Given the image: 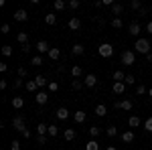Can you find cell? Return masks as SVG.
Here are the masks:
<instances>
[{"label": "cell", "instance_id": "5", "mask_svg": "<svg viewBox=\"0 0 152 150\" xmlns=\"http://www.w3.org/2000/svg\"><path fill=\"white\" fill-rule=\"evenodd\" d=\"M14 20L16 23H26L28 20V12L24 10V8H18V10L14 12Z\"/></svg>", "mask_w": 152, "mask_h": 150}, {"label": "cell", "instance_id": "12", "mask_svg": "<svg viewBox=\"0 0 152 150\" xmlns=\"http://www.w3.org/2000/svg\"><path fill=\"white\" fill-rule=\"evenodd\" d=\"M85 118H87V114H85L83 110H77V112L73 114V122H75V124H83V122H85Z\"/></svg>", "mask_w": 152, "mask_h": 150}, {"label": "cell", "instance_id": "18", "mask_svg": "<svg viewBox=\"0 0 152 150\" xmlns=\"http://www.w3.org/2000/svg\"><path fill=\"white\" fill-rule=\"evenodd\" d=\"M16 41H18L20 45H28V33H26V31H20V33L16 35Z\"/></svg>", "mask_w": 152, "mask_h": 150}, {"label": "cell", "instance_id": "49", "mask_svg": "<svg viewBox=\"0 0 152 150\" xmlns=\"http://www.w3.org/2000/svg\"><path fill=\"white\" fill-rule=\"evenodd\" d=\"M18 77H26V69H24V67H18Z\"/></svg>", "mask_w": 152, "mask_h": 150}, {"label": "cell", "instance_id": "50", "mask_svg": "<svg viewBox=\"0 0 152 150\" xmlns=\"http://www.w3.org/2000/svg\"><path fill=\"white\" fill-rule=\"evenodd\" d=\"M6 87H8V81H6V79H0V89H2V91H4V89H6Z\"/></svg>", "mask_w": 152, "mask_h": 150}, {"label": "cell", "instance_id": "23", "mask_svg": "<svg viewBox=\"0 0 152 150\" xmlns=\"http://www.w3.org/2000/svg\"><path fill=\"white\" fill-rule=\"evenodd\" d=\"M24 89H26L28 93H35L37 89H39V85L35 83V79H33V81H26V83H24Z\"/></svg>", "mask_w": 152, "mask_h": 150}, {"label": "cell", "instance_id": "34", "mask_svg": "<svg viewBox=\"0 0 152 150\" xmlns=\"http://www.w3.org/2000/svg\"><path fill=\"white\" fill-rule=\"evenodd\" d=\"M49 136H53V138L59 136V126L57 124H51V126H49Z\"/></svg>", "mask_w": 152, "mask_h": 150}, {"label": "cell", "instance_id": "38", "mask_svg": "<svg viewBox=\"0 0 152 150\" xmlns=\"http://www.w3.org/2000/svg\"><path fill=\"white\" fill-rule=\"evenodd\" d=\"M67 6H69L71 10H77V8L81 6V2H79V0H69V2H67Z\"/></svg>", "mask_w": 152, "mask_h": 150}, {"label": "cell", "instance_id": "42", "mask_svg": "<svg viewBox=\"0 0 152 150\" xmlns=\"http://www.w3.org/2000/svg\"><path fill=\"white\" fill-rule=\"evenodd\" d=\"M12 87H24V79L23 77H16V79L12 81Z\"/></svg>", "mask_w": 152, "mask_h": 150}, {"label": "cell", "instance_id": "53", "mask_svg": "<svg viewBox=\"0 0 152 150\" xmlns=\"http://www.w3.org/2000/svg\"><path fill=\"white\" fill-rule=\"evenodd\" d=\"M104 4H102V0H97V2H94V8H102Z\"/></svg>", "mask_w": 152, "mask_h": 150}, {"label": "cell", "instance_id": "33", "mask_svg": "<svg viewBox=\"0 0 152 150\" xmlns=\"http://www.w3.org/2000/svg\"><path fill=\"white\" fill-rule=\"evenodd\" d=\"M71 87H73L75 91H81L83 87H85V83H83L81 79H75V81H73V83H71Z\"/></svg>", "mask_w": 152, "mask_h": 150}, {"label": "cell", "instance_id": "54", "mask_svg": "<svg viewBox=\"0 0 152 150\" xmlns=\"http://www.w3.org/2000/svg\"><path fill=\"white\" fill-rule=\"evenodd\" d=\"M146 31H148V33H150V35H152V20H150V23H148V24H146Z\"/></svg>", "mask_w": 152, "mask_h": 150}, {"label": "cell", "instance_id": "22", "mask_svg": "<svg viewBox=\"0 0 152 150\" xmlns=\"http://www.w3.org/2000/svg\"><path fill=\"white\" fill-rule=\"evenodd\" d=\"M132 108H134L132 100H122V102H120V110H124V112H130Z\"/></svg>", "mask_w": 152, "mask_h": 150}, {"label": "cell", "instance_id": "6", "mask_svg": "<svg viewBox=\"0 0 152 150\" xmlns=\"http://www.w3.org/2000/svg\"><path fill=\"white\" fill-rule=\"evenodd\" d=\"M35 51H37V53H41V55H45V53L51 51V47H49L47 41H39V43L35 45Z\"/></svg>", "mask_w": 152, "mask_h": 150}, {"label": "cell", "instance_id": "48", "mask_svg": "<svg viewBox=\"0 0 152 150\" xmlns=\"http://www.w3.org/2000/svg\"><path fill=\"white\" fill-rule=\"evenodd\" d=\"M37 142H39L41 146H45V144H47V136H37Z\"/></svg>", "mask_w": 152, "mask_h": 150}, {"label": "cell", "instance_id": "46", "mask_svg": "<svg viewBox=\"0 0 152 150\" xmlns=\"http://www.w3.org/2000/svg\"><path fill=\"white\" fill-rule=\"evenodd\" d=\"M0 33H2V35H8V33H10V24H2V26H0Z\"/></svg>", "mask_w": 152, "mask_h": 150}, {"label": "cell", "instance_id": "4", "mask_svg": "<svg viewBox=\"0 0 152 150\" xmlns=\"http://www.w3.org/2000/svg\"><path fill=\"white\" fill-rule=\"evenodd\" d=\"M134 61H136L134 51H124V53H122V63H124V65H134Z\"/></svg>", "mask_w": 152, "mask_h": 150}, {"label": "cell", "instance_id": "47", "mask_svg": "<svg viewBox=\"0 0 152 150\" xmlns=\"http://www.w3.org/2000/svg\"><path fill=\"white\" fill-rule=\"evenodd\" d=\"M10 150H20V142H18V140H12Z\"/></svg>", "mask_w": 152, "mask_h": 150}, {"label": "cell", "instance_id": "36", "mask_svg": "<svg viewBox=\"0 0 152 150\" xmlns=\"http://www.w3.org/2000/svg\"><path fill=\"white\" fill-rule=\"evenodd\" d=\"M87 132H89V136H91V140H95V136H99V132H102V130H99L97 126H91L89 130H87Z\"/></svg>", "mask_w": 152, "mask_h": 150}, {"label": "cell", "instance_id": "56", "mask_svg": "<svg viewBox=\"0 0 152 150\" xmlns=\"http://www.w3.org/2000/svg\"><path fill=\"white\" fill-rule=\"evenodd\" d=\"M105 150H118V148H116V146H107Z\"/></svg>", "mask_w": 152, "mask_h": 150}, {"label": "cell", "instance_id": "7", "mask_svg": "<svg viewBox=\"0 0 152 150\" xmlns=\"http://www.w3.org/2000/svg\"><path fill=\"white\" fill-rule=\"evenodd\" d=\"M35 102L39 105H45L49 102V93L45 91V89H43V91H37V95H35Z\"/></svg>", "mask_w": 152, "mask_h": 150}, {"label": "cell", "instance_id": "40", "mask_svg": "<svg viewBox=\"0 0 152 150\" xmlns=\"http://www.w3.org/2000/svg\"><path fill=\"white\" fill-rule=\"evenodd\" d=\"M2 55H4V57H12V47L10 45H4V47H2Z\"/></svg>", "mask_w": 152, "mask_h": 150}, {"label": "cell", "instance_id": "52", "mask_svg": "<svg viewBox=\"0 0 152 150\" xmlns=\"http://www.w3.org/2000/svg\"><path fill=\"white\" fill-rule=\"evenodd\" d=\"M0 71H2V73L8 71V65H6V63H0Z\"/></svg>", "mask_w": 152, "mask_h": 150}, {"label": "cell", "instance_id": "44", "mask_svg": "<svg viewBox=\"0 0 152 150\" xmlns=\"http://www.w3.org/2000/svg\"><path fill=\"white\" fill-rule=\"evenodd\" d=\"M136 93H138V95H144V93H148L146 85H144V83H142V85H138V87H136Z\"/></svg>", "mask_w": 152, "mask_h": 150}, {"label": "cell", "instance_id": "2", "mask_svg": "<svg viewBox=\"0 0 152 150\" xmlns=\"http://www.w3.org/2000/svg\"><path fill=\"white\" fill-rule=\"evenodd\" d=\"M97 53H99V57H112L114 55V47L110 45V43H102V45L97 47Z\"/></svg>", "mask_w": 152, "mask_h": 150}, {"label": "cell", "instance_id": "14", "mask_svg": "<svg viewBox=\"0 0 152 150\" xmlns=\"http://www.w3.org/2000/svg\"><path fill=\"white\" fill-rule=\"evenodd\" d=\"M23 105H24V100L20 95H14V97H12V108H14V110H23Z\"/></svg>", "mask_w": 152, "mask_h": 150}, {"label": "cell", "instance_id": "35", "mask_svg": "<svg viewBox=\"0 0 152 150\" xmlns=\"http://www.w3.org/2000/svg\"><path fill=\"white\" fill-rule=\"evenodd\" d=\"M31 65H35V67H41V65H43V57H41V55H35V57L31 59Z\"/></svg>", "mask_w": 152, "mask_h": 150}, {"label": "cell", "instance_id": "8", "mask_svg": "<svg viewBox=\"0 0 152 150\" xmlns=\"http://www.w3.org/2000/svg\"><path fill=\"white\" fill-rule=\"evenodd\" d=\"M83 83H85V87H95L97 77H95L94 73H87V75H83Z\"/></svg>", "mask_w": 152, "mask_h": 150}, {"label": "cell", "instance_id": "21", "mask_svg": "<svg viewBox=\"0 0 152 150\" xmlns=\"http://www.w3.org/2000/svg\"><path fill=\"white\" fill-rule=\"evenodd\" d=\"M55 116H57V120H67V118H69V110H67V108H59Z\"/></svg>", "mask_w": 152, "mask_h": 150}, {"label": "cell", "instance_id": "28", "mask_svg": "<svg viewBox=\"0 0 152 150\" xmlns=\"http://www.w3.org/2000/svg\"><path fill=\"white\" fill-rule=\"evenodd\" d=\"M53 8H55V10H65V8H67V2H65V0H55V2H53Z\"/></svg>", "mask_w": 152, "mask_h": 150}, {"label": "cell", "instance_id": "37", "mask_svg": "<svg viewBox=\"0 0 152 150\" xmlns=\"http://www.w3.org/2000/svg\"><path fill=\"white\" fill-rule=\"evenodd\" d=\"M85 150H99V144H97L95 140H89V142L85 144Z\"/></svg>", "mask_w": 152, "mask_h": 150}, {"label": "cell", "instance_id": "16", "mask_svg": "<svg viewBox=\"0 0 152 150\" xmlns=\"http://www.w3.org/2000/svg\"><path fill=\"white\" fill-rule=\"evenodd\" d=\"M112 79L114 81H120V83H124V81H126V73H124V71H114V73H112Z\"/></svg>", "mask_w": 152, "mask_h": 150}, {"label": "cell", "instance_id": "25", "mask_svg": "<svg viewBox=\"0 0 152 150\" xmlns=\"http://www.w3.org/2000/svg\"><path fill=\"white\" fill-rule=\"evenodd\" d=\"M142 124V120L138 118V116H130V120H128V126L130 128H138Z\"/></svg>", "mask_w": 152, "mask_h": 150}, {"label": "cell", "instance_id": "32", "mask_svg": "<svg viewBox=\"0 0 152 150\" xmlns=\"http://www.w3.org/2000/svg\"><path fill=\"white\" fill-rule=\"evenodd\" d=\"M122 12H124V6H122V4H114V6H112V14H114V16H120V14H122Z\"/></svg>", "mask_w": 152, "mask_h": 150}, {"label": "cell", "instance_id": "9", "mask_svg": "<svg viewBox=\"0 0 152 150\" xmlns=\"http://www.w3.org/2000/svg\"><path fill=\"white\" fill-rule=\"evenodd\" d=\"M120 138H122L124 144H132L136 136H134V132H132V130H126V132H122V134H120Z\"/></svg>", "mask_w": 152, "mask_h": 150}, {"label": "cell", "instance_id": "41", "mask_svg": "<svg viewBox=\"0 0 152 150\" xmlns=\"http://www.w3.org/2000/svg\"><path fill=\"white\" fill-rule=\"evenodd\" d=\"M130 6H132L134 10H142V8H144V6H142V2H140V0H132V2H130Z\"/></svg>", "mask_w": 152, "mask_h": 150}, {"label": "cell", "instance_id": "59", "mask_svg": "<svg viewBox=\"0 0 152 150\" xmlns=\"http://www.w3.org/2000/svg\"><path fill=\"white\" fill-rule=\"evenodd\" d=\"M150 83H152V79H150Z\"/></svg>", "mask_w": 152, "mask_h": 150}, {"label": "cell", "instance_id": "19", "mask_svg": "<svg viewBox=\"0 0 152 150\" xmlns=\"http://www.w3.org/2000/svg\"><path fill=\"white\" fill-rule=\"evenodd\" d=\"M94 114L99 116V118H104V116L107 114V108H105L104 104H97V105H95V110H94Z\"/></svg>", "mask_w": 152, "mask_h": 150}, {"label": "cell", "instance_id": "15", "mask_svg": "<svg viewBox=\"0 0 152 150\" xmlns=\"http://www.w3.org/2000/svg\"><path fill=\"white\" fill-rule=\"evenodd\" d=\"M55 23H57V14H55V12H47V14H45V24L53 26Z\"/></svg>", "mask_w": 152, "mask_h": 150}, {"label": "cell", "instance_id": "31", "mask_svg": "<svg viewBox=\"0 0 152 150\" xmlns=\"http://www.w3.org/2000/svg\"><path fill=\"white\" fill-rule=\"evenodd\" d=\"M105 134H107V138H116L118 136V128L116 126H107L105 128Z\"/></svg>", "mask_w": 152, "mask_h": 150}, {"label": "cell", "instance_id": "29", "mask_svg": "<svg viewBox=\"0 0 152 150\" xmlns=\"http://www.w3.org/2000/svg\"><path fill=\"white\" fill-rule=\"evenodd\" d=\"M47 134H49V126H45V124L37 126V136H47Z\"/></svg>", "mask_w": 152, "mask_h": 150}, {"label": "cell", "instance_id": "45", "mask_svg": "<svg viewBox=\"0 0 152 150\" xmlns=\"http://www.w3.org/2000/svg\"><path fill=\"white\" fill-rule=\"evenodd\" d=\"M124 83H126V85H134V83H136V77H134V75H126V81H124Z\"/></svg>", "mask_w": 152, "mask_h": 150}, {"label": "cell", "instance_id": "10", "mask_svg": "<svg viewBox=\"0 0 152 150\" xmlns=\"http://www.w3.org/2000/svg\"><path fill=\"white\" fill-rule=\"evenodd\" d=\"M128 33H130L132 37H138V35L142 33V26H140V23H136V20H134V23H132V24L128 26Z\"/></svg>", "mask_w": 152, "mask_h": 150}, {"label": "cell", "instance_id": "20", "mask_svg": "<svg viewBox=\"0 0 152 150\" xmlns=\"http://www.w3.org/2000/svg\"><path fill=\"white\" fill-rule=\"evenodd\" d=\"M83 53H85V47L79 45V43H75L71 47V55H83Z\"/></svg>", "mask_w": 152, "mask_h": 150}, {"label": "cell", "instance_id": "51", "mask_svg": "<svg viewBox=\"0 0 152 150\" xmlns=\"http://www.w3.org/2000/svg\"><path fill=\"white\" fill-rule=\"evenodd\" d=\"M31 136H33V132H31V130L26 128V130H24V132H23V138H26V140H28V138H31Z\"/></svg>", "mask_w": 152, "mask_h": 150}, {"label": "cell", "instance_id": "55", "mask_svg": "<svg viewBox=\"0 0 152 150\" xmlns=\"http://www.w3.org/2000/svg\"><path fill=\"white\" fill-rule=\"evenodd\" d=\"M146 61H148V63H152V53H150V55H146Z\"/></svg>", "mask_w": 152, "mask_h": 150}, {"label": "cell", "instance_id": "39", "mask_svg": "<svg viewBox=\"0 0 152 150\" xmlns=\"http://www.w3.org/2000/svg\"><path fill=\"white\" fill-rule=\"evenodd\" d=\"M144 130H146V132H152V116H148V118L144 120Z\"/></svg>", "mask_w": 152, "mask_h": 150}, {"label": "cell", "instance_id": "24", "mask_svg": "<svg viewBox=\"0 0 152 150\" xmlns=\"http://www.w3.org/2000/svg\"><path fill=\"white\" fill-rule=\"evenodd\" d=\"M71 75H73L75 79H79V77L83 75V69H81V65H73V67H71Z\"/></svg>", "mask_w": 152, "mask_h": 150}, {"label": "cell", "instance_id": "17", "mask_svg": "<svg viewBox=\"0 0 152 150\" xmlns=\"http://www.w3.org/2000/svg\"><path fill=\"white\" fill-rule=\"evenodd\" d=\"M75 136H77V132H75L73 128H67V130L63 132V138L67 140V142H71V140H75Z\"/></svg>", "mask_w": 152, "mask_h": 150}, {"label": "cell", "instance_id": "13", "mask_svg": "<svg viewBox=\"0 0 152 150\" xmlns=\"http://www.w3.org/2000/svg\"><path fill=\"white\" fill-rule=\"evenodd\" d=\"M69 29L71 31H79V29H81V20H79L77 16H71L69 18Z\"/></svg>", "mask_w": 152, "mask_h": 150}, {"label": "cell", "instance_id": "26", "mask_svg": "<svg viewBox=\"0 0 152 150\" xmlns=\"http://www.w3.org/2000/svg\"><path fill=\"white\" fill-rule=\"evenodd\" d=\"M47 55H49V59H51V61H57V59L61 57V49H53V47H51V51H49Z\"/></svg>", "mask_w": 152, "mask_h": 150}, {"label": "cell", "instance_id": "30", "mask_svg": "<svg viewBox=\"0 0 152 150\" xmlns=\"http://www.w3.org/2000/svg\"><path fill=\"white\" fill-rule=\"evenodd\" d=\"M110 24H112V29H122V26H124V20H122L120 16H114Z\"/></svg>", "mask_w": 152, "mask_h": 150}, {"label": "cell", "instance_id": "57", "mask_svg": "<svg viewBox=\"0 0 152 150\" xmlns=\"http://www.w3.org/2000/svg\"><path fill=\"white\" fill-rule=\"evenodd\" d=\"M148 95H150V97H152V87H150V89H148Z\"/></svg>", "mask_w": 152, "mask_h": 150}, {"label": "cell", "instance_id": "3", "mask_svg": "<svg viewBox=\"0 0 152 150\" xmlns=\"http://www.w3.org/2000/svg\"><path fill=\"white\" fill-rule=\"evenodd\" d=\"M12 130H16V132H20V134L26 130V124H24V118H23V116L12 118Z\"/></svg>", "mask_w": 152, "mask_h": 150}, {"label": "cell", "instance_id": "1", "mask_svg": "<svg viewBox=\"0 0 152 150\" xmlns=\"http://www.w3.org/2000/svg\"><path fill=\"white\" fill-rule=\"evenodd\" d=\"M134 49H136V53H140V55H144V57L152 53V45L148 43V39H136Z\"/></svg>", "mask_w": 152, "mask_h": 150}, {"label": "cell", "instance_id": "58", "mask_svg": "<svg viewBox=\"0 0 152 150\" xmlns=\"http://www.w3.org/2000/svg\"><path fill=\"white\" fill-rule=\"evenodd\" d=\"M0 150H6V148H0Z\"/></svg>", "mask_w": 152, "mask_h": 150}, {"label": "cell", "instance_id": "27", "mask_svg": "<svg viewBox=\"0 0 152 150\" xmlns=\"http://www.w3.org/2000/svg\"><path fill=\"white\" fill-rule=\"evenodd\" d=\"M35 83L39 85V89H43L45 85H49V81L45 79V75H37V77H35Z\"/></svg>", "mask_w": 152, "mask_h": 150}, {"label": "cell", "instance_id": "43", "mask_svg": "<svg viewBox=\"0 0 152 150\" xmlns=\"http://www.w3.org/2000/svg\"><path fill=\"white\" fill-rule=\"evenodd\" d=\"M47 89H49V91H57V89H59V83H57V81H49Z\"/></svg>", "mask_w": 152, "mask_h": 150}, {"label": "cell", "instance_id": "11", "mask_svg": "<svg viewBox=\"0 0 152 150\" xmlns=\"http://www.w3.org/2000/svg\"><path fill=\"white\" fill-rule=\"evenodd\" d=\"M112 91L116 93V95H122V93L126 91V83H120V81H114V85H112Z\"/></svg>", "mask_w": 152, "mask_h": 150}]
</instances>
